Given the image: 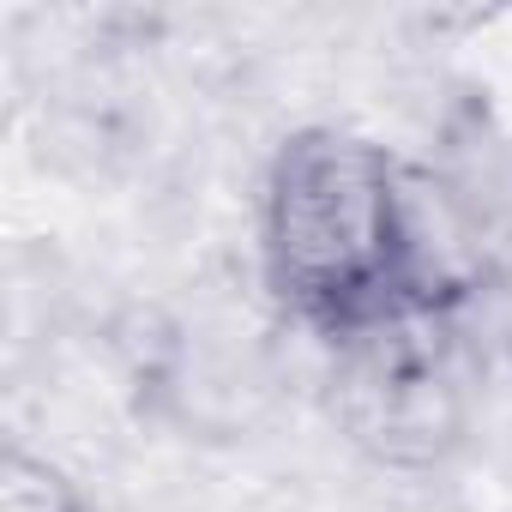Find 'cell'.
<instances>
[{
  "mask_svg": "<svg viewBox=\"0 0 512 512\" xmlns=\"http://www.w3.org/2000/svg\"><path fill=\"white\" fill-rule=\"evenodd\" d=\"M253 247L272 308L326 350L404 314H464L476 302L428 181L392 145L338 121L278 139Z\"/></svg>",
  "mask_w": 512,
  "mask_h": 512,
  "instance_id": "1",
  "label": "cell"
},
{
  "mask_svg": "<svg viewBox=\"0 0 512 512\" xmlns=\"http://www.w3.org/2000/svg\"><path fill=\"white\" fill-rule=\"evenodd\" d=\"M338 434L386 470L446 464L476 422V350L464 314H404L332 350Z\"/></svg>",
  "mask_w": 512,
  "mask_h": 512,
  "instance_id": "2",
  "label": "cell"
},
{
  "mask_svg": "<svg viewBox=\"0 0 512 512\" xmlns=\"http://www.w3.org/2000/svg\"><path fill=\"white\" fill-rule=\"evenodd\" d=\"M0 512H91V494L61 458L7 440V452H0Z\"/></svg>",
  "mask_w": 512,
  "mask_h": 512,
  "instance_id": "3",
  "label": "cell"
},
{
  "mask_svg": "<svg viewBox=\"0 0 512 512\" xmlns=\"http://www.w3.org/2000/svg\"><path fill=\"white\" fill-rule=\"evenodd\" d=\"M494 344H500L506 362H512V253H506L500 272H494Z\"/></svg>",
  "mask_w": 512,
  "mask_h": 512,
  "instance_id": "4",
  "label": "cell"
}]
</instances>
